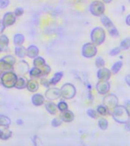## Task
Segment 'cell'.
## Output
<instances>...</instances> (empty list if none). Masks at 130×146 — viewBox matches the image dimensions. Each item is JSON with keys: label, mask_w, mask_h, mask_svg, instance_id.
Returning <instances> with one entry per match:
<instances>
[{"label": "cell", "mask_w": 130, "mask_h": 146, "mask_svg": "<svg viewBox=\"0 0 130 146\" xmlns=\"http://www.w3.org/2000/svg\"><path fill=\"white\" fill-rule=\"evenodd\" d=\"M118 99L116 98V96H115L114 94H109V95L105 96L104 98H103V104L109 110H110L112 107H113V110L114 107L118 105Z\"/></svg>", "instance_id": "cell-6"}, {"label": "cell", "mask_w": 130, "mask_h": 146, "mask_svg": "<svg viewBox=\"0 0 130 146\" xmlns=\"http://www.w3.org/2000/svg\"><path fill=\"white\" fill-rule=\"evenodd\" d=\"M87 114L92 119L98 118V115H99L98 112L95 111V110H94L92 109L88 110H87Z\"/></svg>", "instance_id": "cell-24"}, {"label": "cell", "mask_w": 130, "mask_h": 146, "mask_svg": "<svg viewBox=\"0 0 130 146\" xmlns=\"http://www.w3.org/2000/svg\"><path fill=\"white\" fill-rule=\"evenodd\" d=\"M119 47H120L121 50H126L129 48H130V38H126L125 40H123L121 42Z\"/></svg>", "instance_id": "cell-20"}, {"label": "cell", "mask_w": 130, "mask_h": 146, "mask_svg": "<svg viewBox=\"0 0 130 146\" xmlns=\"http://www.w3.org/2000/svg\"><path fill=\"white\" fill-rule=\"evenodd\" d=\"M61 120L60 119H54L52 121V125H53V126H55V127H56V126H59V125H61Z\"/></svg>", "instance_id": "cell-29"}, {"label": "cell", "mask_w": 130, "mask_h": 146, "mask_svg": "<svg viewBox=\"0 0 130 146\" xmlns=\"http://www.w3.org/2000/svg\"><path fill=\"white\" fill-rule=\"evenodd\" d=\"M123 67V62L122 61H118L115 62V63L111 67V72L112 74H113V75H116L117 73L120 71V69Z\"/></svg>", "instance_id": "cell-12"}, {"label": "cell", "mask_w": 130, "mask_h": 146, "mask_svg": "<svg viewBox=\"0 0 130 146\" xmlns=\"http://www.w3.org/2000/svg\"><path fill=\"white\" fill-rule=\"evenodd\" d=\"M95 64L98 68H103L105 66L104 59H103L102 57H98L95 60Z\"/></svg>", "instance_id": "cell-21"}, {"label": "cell", "mask_w": 130, "mask_h": 146, "mask_svg": "<svg viewBox=\"0 0 130 146\" xmlns=\"http://www.w3.org/2000/svg\"><path fill=\"white\" fill-rule=\"evenodd\" d=\"M111 71L109 70L107 68H100V69L98 72V78L99 80H104V81H108L109 78L111 76Z\"/></svg>", "instance_id": "cell-8"}, {"label": "cell", "mask_w": 130, "mask_h": 146, "mask_svg": "<svg viewBox=\"0 0 130 146\" xmlns=\"http://www.w3.org/2000/svg\"><path fill=\"white\" fill-rule=\"evenodd\" d=\"M62 76H63V73L62 72L56 73L54 75V76H53V78H52V79H51V81H50V83H51V84H56L61 80Z\"/></svg>", "instance_id": "cell-16"}, {"label": "cell", "mask_w": 130, "mask_h": 146, "mask_svg": "<svg viewBox=\"0 0 130 146\" xmlns=\"http://www.w3.org/2000/svg\"><path fill=\"white\" fill-rule=\"evenodd\" d=\"M97 52H98L97 46H96V44H94V43H85L82 46V56L86 58H92L96 56Z\"/></svg>", "instance_id": "cell-4"}, {"label": "cell", "mask_w": 130, "mask_h": 146, "mask_svg": "<svg viewBox=\"0 0 130 146\" xmlns=\"http://www.w3.org/2000/svg\"><path fill=\"white\" fill-rule=\"evenodd\" d=\"M112 116L114 120L122 124H125L130 119L129 114L128 113L126 108L123 106H119V105L113 108L112 112Z\"/></svg>", "instance_id": "cell-1"}, {"label": "cell", "mask_w": 130, "mask_h": 146, "mask_svg": "<svg viewBox=\"0 0 130 146\" xmlns=\"http://www.w3.org/2000/svg\"><path fill=\"white\" fill-rule=\"evenodd\" d=\"M103 2L104 3H109V2H112V0H103Z\"/></svg>", "instance_id": "cell-36"}, {"label": "cell", "mask_w": 130, "mask_h": 146, "mask_svg": "<svg viewBox=\"0 0 130 146\" xmlns=\"http://www.w3.org/2000/svg\"><path fill=\"white\" fill-rule=\"evenodd\" d=\"M97 112H98L99 115L106 116V115L109 113V110L108 109L105 105H100V106H98V107Z\"/></svg>", "instance_id": "cell-13"}, {"label": "cell", "mask_w": 130, "mask_h": 146, "mask_svg": "<svg viewBox=\"0 0 130 146\" xmlns=\"http://www.w3.org/2000/svg\"><path fill=\"white\" fill-rule=\"evenodd\" d=\"M125 80L126 83L129 84V86H130V75H126L125 78Z\"/></svg>", "instance_id": "cell-34"}, {"label": "cell", "mask_w": 130, "mask_h": 146, "mask_svg": "<svg viewBox=\"0 0 130 146\" xmlns=\"http://www.w3.org/2000/svg\"><path fill=\"white\" fill-rule=\"evenodd\" d=\"M120 52H121L120 47H115L110 50L109 55H110V56H116V55H118Z\"/></svg>", "instance_id": "cell-25"}, {"label": "cell", "mask_w": 130, "mask_h": 146, "mask_svg": "<svg viewBox=\"0 0 130 146\" xmlns=\"http://www.w3.org/2000/svg\"><path fill=\"white\" fill-rule=\"evenodd\" d=\"M129 2H130V0H129Z\"/></svg>", "instance_id": "cell-38"}, {"label": "cell", "mask_w": 130, "mask_h": 146, "mask_svg": "<svg viewBox=\"0 0 130 146\" xmlns=\"http://www.w3.org/2000/svg\"><path fill=\"white\" fill-rule=\"evenodd\" d=\"M62 96L66 99H72L75 97L76 94V89L72 84H66L61 88Z\"/></svg>", "instance_id": "cell-5"}, {"label": "cell", "mask_w": 130, "mask_h": 146, "mask_svg": "<svg viewBox=\"0 0 130 146\" xmlns=\"http://www.w3.org/2000/svg\"><path fill=\"white\" fill-rule=\"evenodd\" d=\"M98 125H99V127H100V129H107V127H108V121L104 118H100V119L98 120Z\"/></svg>", "instance_id": "cell-15"}, {"label": "cell", "mask_w": 130, "mask_h": 146, "mask_svg": "<svg viewBox=\"0 0 130 146\" xmlns=\"http://www.w3.org/2000/svg\"><path fill=\"white\" fill-rule=\"evenodd\" d=\"M100 21H101V22H102V24L103 25V26L106 27L107 29H108L109 27H112V26L113 25V24L112 22V21L106 15L100 16Z\"/></svg>", "instance_id": "cell-11"}, {"label": "cell", "mask_w": 130, "mask_h": 146, "mask_svg": "<svg viewBox=\"0 0 130 146\" xmlns=\"http://www.w3.org/2000/svg\"><path fill=\"white\" fill-rule=\"evenodd\" d=\"M9 0H0V8H5L9 5Z\"/></svg>", "instance_id": "cell-30"}, {"label": "cell", "mask_w": 130, "mask_h": 146, "mask_svg": "<svg viewBox=\"0 0 130 146\" xmlns=\"http://www.w3.org/2000/svg\"><path fill=\"white\" fill-rule=\"evenodd\" d=\"M125 23L127 24V25L130 26V15L126 17V19H125Z\"/></svg>", "instance_id": "cell-35"}, {"label": "cell", "mask_w": 130, "mask_h": 146, "mask_svg": "<svg viewBox=\"0 0 130 146\" xmlns=\"http://www.w3.org/2000/svg\"><path fill=\"white\" fill-rule=\"evenodd\" d=\"M44 101V98L41 94H36L33 97V103L34 105H41Z\"/></svg>", "instance_id": "cell-14"}, {"label": "cell", "mask_w": 130, "mask_h": 146, "mask_svg": "<svg viewBox=\"0 0 130 146\" xmlns=\"http://www.w3.org/2000/svg\"><path fill=\"white\" fill-rule=\"evenodd\" d=\"M89 10L91 15L94 16L100 17L103 15L105 11L104 2L101 1H94L90 5Z\"/></svg>", "instance_id": "cell-3"}, {"label": "cell", "mask_w": 130, "mask_h": 146, "mask_svg": "<svg viewBox=\"0 0 130 146\" xmlns=\"http://www.w3.org/2000/svg\"><path fill=\"white\" fill-rule=\"evenodd\" d=\"M96 88H97V91L100 94H106L109 91L110 84L107 81L100 80V82L97 84Z\"/></svg>", "instance_id": "cell-7"}, {"label": "cell", "mask_w": 130, "mask_h": 146, "mask_svg": "<svg viewBox=\"0 0 130 146\" xmlns=\"http://www.w3.org/2000/svg\"><path fill=\"white\" fill-rule=\"evenodd\" d=\"M61 95V90L57 88H51L46 92V97L49 99H51V100L57 99V98H59Z\"/></svg>", "instance_id": "cell-9"}, {"label": "cell", "mask_w": 130, "mask_h": 146, "mask_svg": "<svg viewBox=\"0 0 130 146\" xmlns=\"http://www.w3.org/2000/svg\"><path fill=\"white\" fill-rule=\"evenodd\" d=\"M125 128L126 130H128V131H130V119H129V121H128V122H126V123H125Z\"/></svg>", "instance_id": "cell-33"}, {"label": "cell", "mask_w": 130, "mask_h": 146, "mask_svg": "<svg viewBox=\"0 0 130 146\" xmlns=\"http://www.w3.org/2000/svg\"><path fill=\"white\" fill-rule=\"evenodd\" d=\"M74 118H75L74 113L68 110L63 111L62 113L61 114L62 120H63L64 122H66V123H70L74 119Z\"/></svg>", "instance_id": "cell-10"}, {"label": "cell", "mask_w": 130, "mask_h": 146, "mask_svg": "<svg viewBox=\"0 0 130 146\" xmlns=\"http://www.w3.org/2000/svg\"><path fill=\"white\" fill-rule=\"evenodd\" d=\"M4 24L5 26H8V25H11V24H13L15 22V18L13 17V15L9 13V18H8V15H5L4 17Z\"/></svg>", "instance_id": "cell-17"}, {"label": "cell", "mask_w": 130, "mask_h": 146, "mask_svg": "<svg viewBox=\"0 0 130 146\" xmlns=\"http://www.w3.org/2000/svg\"><path fill=\"white\" fill-rule=\"evenodd\" d=\"M6 120H9V118H7V117H5V116H0V125H6L8 124H9V122L10 121H7Z\"/></svg>", "instance_id": "cell-26"}, {"label": "cell", "mask_w": 130, "mask_h": 146, "mask_svg": "<svg viewBox=\"0 0 130 146\" xmlns=\"http://www.w3.org/2000/svg\"><path fill=\"white\" fill-rule=\"evenodd\" d=\"M15 14H16V15H18V16L21 15H22V14H23V9H16Z\"/></svg>", "instance_id": "cell-32"}, {"label": "cell", "mask_w": 130, "mask_h": 146, "mask_svg": "<svg viewBox=\"0 0 130 146\" xmlns=\"http://www.w3.org/2000/svg\"><path fill=\"white\" fill-rule=\"evenodd\" d=\"M46 109H47V111L49 113H50L51 114H55L57 111V106L56 104H54L53 103H49L46 106Z\"/></svg>", "instance_id": "cell-19"}, {"label": "cell", "mask_w": 130, "mask_h": 146, "mask_svg": "<svg viewBox=\"0 0 130 146\" xmlns=\"http://www.w3.org/2000/svg\"><path fill=\"white\" fill-rule=\"evenodd\" d=\"M17 123H18V124H21V119H19V120H18L17 121Z\"/></svg>", "instance_id": "cell-37"}, {"label": "cell", "mask_w": 130, "mask_h": 146, "mask_svg": "<svg viewBox=\"0 0 130 146\" xmlns=\"http://www.w3.org/2000/svg\"><path fill=\"white\" fill-rule=\"evenodd\" d=\"M105 38H106V34L104 30L102 27H97L92 30L91 33V39L92 43L96 45H100L104 42Z\"/></svg>", "instance_id": "cell-2"}, {"label": "cell", "mask_w": 130, "mask_h": 146, "mask_svg": "<svg viewBox=\"0 0 130 146\" xmlns=\"http://www.w3.org/2000/svg\"><path fill=\"white\" fill-rule=\"evenodd\" d=\"M57 107H58V109H59L60 111H66V110H68V104H67L65 101H61V102H59V104H58Z\"/></svg>", "instance_id": "cell-23"}, {"label": "cell", "mask_w": 130, "mask_h": 146, "mask_svg": "<svg viewBox=\"0 0 130 146\" xmlns=\"http://www.w3.org/2000/svg\"><path fill=\"white\" fill-rule=\"evenodd\" d=\"M38 53V49L34 46H32L31 47H29V52H28V56L30 57H34L36 56Z\"/></svg>", "instance_id": "cell-22"}, {"label": "cell", "mask_w": 130, "mask_h": 146, "mask_svg": "<svg viewBox=\"0 0 130 146\" xmlns=\"http://www.w3.org/2000/svg\"><path fill=\"white\" fill-rule=\"evenodd\" d=\"M23 40H24V36L22 35L18 34V35H16L15 37V43L21 44V43H22Z\"/></svg>", "instance_id": "cell-27"}, {"label": "cell", "mask_w": 130, "mask_h": 146, "mask_svg": "<svg viewBox=\"0 0 130 146\" xmlns=\"http://www.w3.org/2000/svg\"><path fill=\"white\" fill-rule=\"evenodd\" d=\"M25 48H17L16 49V53L18 55V56H23L25 54Z\"/></svg>", "instance_id": "cell-28"}, {"label": "cell", "mask_w": 130, "mask_h": 146, "mask_svg": "<svg viewBox=\"0 0 130 146\" xmlns=\"http://www.w3.org/2000/svg\"><path fill=\"white\" fill-rule=\"evenodd\" d=\"M107 31H108V33H109V34L112 36V37L116 38V37H118L119 36V32L114 25H113L112 27H109V28L107 29Z\"/></svg>", "instance_id": "cell-18"}, {"label": "cell", "mask_w": 130, "mask_h": 146, "mask_svg": "<svg viewBox=\"0 0 130 146\" xmlns=\"http://www.w3.org/2000/svg\"><path fill=\"white\" fill-rule=\"evenodd\" d=\"M125 107L126 108L128 113H129V116H130V100H128V101L125 102Z\"/></svg>", "instance_id": "cell-31"}]
</instances>
